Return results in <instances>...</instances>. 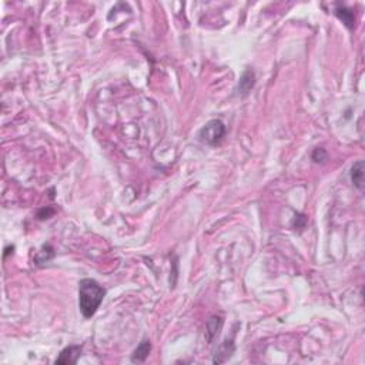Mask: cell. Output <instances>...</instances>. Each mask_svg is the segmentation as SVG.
Here are the masks:
<instances>
[{"label":"cell","mask_w":365,"mask_h":365,"mask_svg":"<svg viewBox=\"0 0 365 365\" xmlns=\"http://www.w3.org/2000/svg\"><path fill=\"white\" fill-rule=\"evenodd\" d=\"M106 290L92 278H84L79 284V307L84 318H90L99 310Z\"/></svg>","instance_id":"cell-1"},{"label":"cell","mask_w":365,"mask_h":365,"mask_svg":"<svg viewBox=\"0 0 365 365\" xmlns=\"http://www.w3.org/2000/svg\"><path fill=\"white\" fill-rule=\"evenodd\" d=\"M224 134H226L224 123L221 120H210L200 130V140L208 146H216L223 140Z\"/></svg>","instance_id":"cell-2"},{"label":"cell","mask_w":365,"mask_h":365,"mask_svg":"<svg viewBox=\"0 0 365 365\" xmlns=\"http://www.w3.org/2000/svg\"><path fill=\"white\" fill-rule=\"evenodd\" d=\"M81 354L80 345H71L65 348L60 352L59 358L56 360V364H76Z\"/></svg>","instance_id":"cell-3"},{"label":"cell","mask_w":365,"mask_h":365,"mask_svg":"<svg viewBox=\"0 0 365 365\" xmlns=\"http://www.w3.org/2000/svg\"><path fill=\"white\" fill-rule=\"evenodd\" d=\"M256 84V76H254V71L251 70H245L240 79V83H238V93L240 95L245 96Z\"/></svg>","instance_id":"cell-4"},{"label":"cell","mask_w":365,"mask_h":365,"mask_svg":"<svg viewBox=\"0 0 365 365\" xmlns=\"http://www.w3.org/2000/svg\"><path fill=\"white\" fill-rule=\"evenodd\" d=\"M351 180L357 189H364V162H357L351 168Z\"/></svg>","instance_id":"cell-5"},{"label":"cell","mask_w":365,"mask_h":365,"mask_svg":"<svg viewBox=\"0 0 365 365\" xmlns=\"http://www.w3.org/2000/svg\"><path fill=\"white\" fill-rule=\"evenodd\" d=\"M151 350V344H150V341L147 339H144L137 348H135V351L133 352V357H132V361L133 363H144L146 361V358L149 357V352Z\"/></svg>","instance_id":"cell-6"},{"label":"cell","mask_w":365,"mask_h":365,"mask_svg":"<svg viewBox=\"0 0 365 365\" xmlns=\"http://www.w3.org/2000/svg\"><path fill=\"white\" fill-rule=\"evenodd\" d=\"M221 327H223V318L221 317L210 318V321L207 323V338H208V341L214 339V337L220 332Z\"/></svg>","instance_id":"cell-7"},{"label":"cell","mask_w":365,"mask_h":365,"mask_svg":"<svg viewBox=\"0 0 365 365\" xmlns=\"http://www.w3.org/2000/svg\"><path fill=\"white\" fill-rule=\"evenodd\" d=\"M335 13H337V17H338L339 20H342V23L348 27V29L354 27V25H355V17H354V13H352L350 9H347L344 6L342 7H337Z\"/></svg>","instance_id":"cell-8"},{"label":"cell","mask_w":365,"mask_h":365,"mask_svg":"<svg viewBox=\"0 0 365 365\" xmlns=\"http://www.w3.org/2000/svg\"><path fill=\"white\" fill-rule=\"evenodd\" d=\"M312 159H314V162L317 163L324 162L325 159H327V153L323 149H315L314 153H312Z\"/></svg>","instance_id":"cell-9"}]
</instances>
